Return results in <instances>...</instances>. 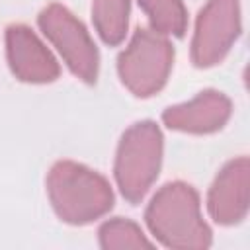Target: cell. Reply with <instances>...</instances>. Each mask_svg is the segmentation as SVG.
Listing matches in <instances>:
<instances>
[{"mask_svg":"<svg viewBox=\"0 0 250 250\" xmlns=\"http://www.w3.org/2000/svg\"><path fill=\"white\" fill-rule=\"evenodd\" d=\"M148 223L156 234L170 244H197L199 234H207L197 217V199L189 186L170 184L148 209Z\"/></svg>","mask_w":250,"mask_h":250,"instance_id":"3","label":"cell"},{"mask_svg":"<svg viewBox=\"0 0 250 250\" xmlns=\"http://www.w3.org/2000/svg\"><path fill=\"white\" fill-rule=\"evenodd\" d=\"M244 184H246L244 160L230 164L221 174L211 193V209L217 219L225 221L234 217V205H242L244 201Z\"/></svg>","mask_w":250,"mask_h":250,"instance_id":"9","label":"cell"},{"mask_svg":"<svg viewBox=\"0 0 250 250\" xmlns=\"http://www.w3.org/2000/svg\"><path fill=\"white\" fill-rule=\"evenodd\" d=\"M49 193L61 217L74 223L90 221L111 205L107 184L98 174L72 162H59L51 170Z\"/></svg>","mask_w":250,"mask_h":250,"instance_id":"1","label":"cell"},{"mask_svg":"<svg viewBox=\"0 0 250 250\" xmlns=\"http://www.w3.org/2000/svg\"><path fill=\"white\" fill-rule=\"evenodd\" d=\"M170 62L172 49L168 41L156 33L139 29L119 59V72L137 96H150L164 84Z\"/></svg>","mask_w":250,"mask_h":250,"instance_id":"4","label":"cell"},{"mask_svg":"<svg viewBox=\"0 0 250 250\" xmlns=\"http://www.w3.org/2000/svg\"><path fill=\"white\" fill-rule=\"evenodd\" d=\"M129 0H94V20L107 43H117L127 29Z\"/></svg>","mask_w":250,"mask_h":250,"instance_id":"10","label":"cell"},{"mask_svg":"<svg viewBox=\"0 0 250 250\" xmlns=\"http://www.w3.org/2000/svg\"><path fill=\"white\" fill-rule=\"evenodd\" d=\"M229 115V102L215 92H205L193 102L170 107L164 113L168 127L182 131H211L221 127Z\"/></svg>","mask_w":250,"mask_h":250,"instance_id":"8","label":"cell"},{"mask_svg":"<svg viewBox=\"0 0 250 250\" xmlns=\"http://www.w3.org/2000/svg\"><path fill=\"white\" fill-rule=\"evenodd\" d=\"M8 55L14 72L21 80L45 82L59 74L57 62L27 27L16 25L8 29Z\"/></svg>","mask_w":250,"mask_h":250,"instance_id":"7","label":"cell"},{"mask_svg":"<svg viewBox=\"0 0 250 250\" xmlns=\"http://www.w3.org/2000/svg\"><path fill=\"white\" fill-rule=\"evenodd\" d=\"M41 27L66 59L68 66L84 80H94L98 72V53L84 27L61 6H49L41 18Z\"/></svg>","mask_w":250,"mask_h":250,"instance_id":"5","label":"cell"},{"mask_svg":"<svg viewBox=\"0 0 250 250\" xmlns=\"http://www.w3.org/2000/svg\"><path fill=\"white\" fill-rule=\"evenodd\" d=\"M154 29L180 35L186 25V14L180 0H141Z\"/></svg>","mask_w":250,"mask_h":250,"instance_id":"11","label":"cell"},{"mask_svg":"<svg viewBox=\"0 0 250 250\" xmlns=\"http://www.w3.org/2000/svg\"><path fill=\"white\" fill-rule=\"evenodd\" d=\"M160 152L162 137L154 123H137L125 133L117 152L115 176L127 199L137 201L145 195L158 172Z\"/></svg>","mask_w":250,"mask_h":250,"instance_id":"2","label":"cell"},{"mask_svg":"<svg viewBox=\"0 0 250 250\" xmlns=\"http://www.w3.org/2000/svg\"><path fill=\"white\" fill-rule=\"evenodd\" d=\"M238 29L236 0H211L201 12L193 39V59L197 64H213L229 49Z\"/></svg>","mask_w":250,"mask_h":250,"instance_id":"6","label":"cell"},{"mask_svg":"<svg viewBox=\"0 0 250 250\" xmlns=\"http://www.w3.org/2000/svg\"><path fill=\"white\" fill-rule=\"evenodd\" d=\"M102 234L105 246H146V240L131 223H123V221L109 223L104 227Z\"/></svg>","mask_w":250,"mask_h":250,"instance_id":"12","label":"cell"}]
</instances>
